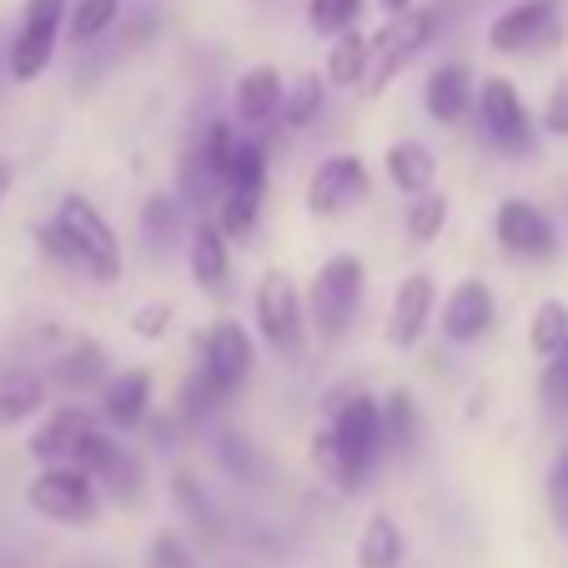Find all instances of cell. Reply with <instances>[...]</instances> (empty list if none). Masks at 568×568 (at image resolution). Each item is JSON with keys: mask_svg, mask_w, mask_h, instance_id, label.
Wrapping results in <instances>:
<instances>
[{"mask_svg": "<svg viewBox=\"0 0 568 568\" xmlns=\"http://www.w3.org/2000/svg\"><path fill=\"white\" fill-rule=\"evenodd\" d=\"M55 226H61V236L71 242L81 272H87L97 287H116L121 272H126V252H121V236H116V226L106 222V212H101L91 196L65 192L61 202H55Z\"/></svg>", "mask_w": 568, "mask_h": 568, "instance_id": "6da1fadb", "label": "cell"}, {"mask_svg": "<svg viewBox=\"0 0 568 568\" xmlns=\"http://www.w3.org/2000/svg\"><path fill=\"white\" fill-rule=\"evenodd\" d=\"M367 297V267L357 252H333L312 272V287H307V322L312 333L322 343H343L353 333L357 322V307Z\"/></svg>", "mask_w": 568, "mask_h": 568, "instance_id": "7a4b0ae2", "label": "cell"}, {"mask_svg": "<svg viewBox=\"0 0 568 568\" xmlns=\"http://www.w3.org/2000/svg\"><path fill=\"white\" fill-rule=\"evenodd\" d=\"M473 121H478V136L488 141L504 156H534L538 146V111L524 101V91L508 81V75H483L478 81V101H473Z\"/></svg>", "mask_w": 568, "mask_h": 568, "instance_id": "3957f363", "label": "cell"}, {"mask_svg": "<svg viewBox=\"0 0 568 568\" xmlns=\"http://www.w3.org/2000/svg\"><path fill=\"white\" fill-rule=\"evenodd\" d=\"M252 322L257 337L272 347L277 357H297L307 347V292H297V282L282 267H267L252 292Z\"/></svg>", "mask_w": 568, "mask_h": 568, "instance_id": "277c9868", "label": "cell"}, {"mask_svg": "<svg viewBox=\"0 0 568 568\" xmlns=\"http://www.w3.org/2000/svg\"><path fill=\"white\" fill-rule=\"evenodd\" d=\"M101 483L91 473L71 468V463H55V468H41L31 483H26V504L41 518L61 528H97L101 524Z\"/></svg>", "mask_w": 568, "mask_h": 568, "instance_id": "5b68a950", "label": "cell"}, {"mask_svg": "<svg viewBox=\"0 0 568 568\" xmlns=\"http://www.w3.org/2000/svg\"><path fill=\"white\" fill-rule=\"evenodd\" d=\"M65 11H71V0H26L11 55H6V71H11L16 87L41 81V75L51 71L55 45L65 41Z\"/></svg>", "mask_w": 568, "mask_h": 568, "instance_id": "8992f818", "label": "cell"}, {"mask_svg": "<svg viewBox=\"0 0 568 568\" xmlns=\"http://www.w3.org/2000/svg\"><path fill=\"white\" fill-rule=\"evenodd\" d=\"M433 36H438V11H423V6L408 16H393L383 31H373V71H367L363 97H383L397 75L428 51Z\"/></svg>", "mask_w": 568, "mask_h": 568, "instance_id": "52a82bcc", "label": "cell"}, {"mask_svg": "<svg viewBox=\"0 0 568 568\" xmlns=\"http://www.w3.org/2000/svg\"><path fill=\"white\" fill-rule=\"evenodd\" d=\"M252 367H257V337H252L242 322L222 317V322H212L206 333H196V373L222 397L242 393V387L252 383Z\"/></svg>", "mask_w": 568, "mask_h": 568, "instance_id": "ba28073f", "label": "cell"}, {"mask_svg": "<svg viewBox=\"0 0 568 568\" xmlns=\"http://www.w3.org/2000/svg\"><path fill=\"white\" fill-rule=\"evenodd\" d=\"M373 196V172H367V161L357 151H333V156H322L307 176V202L312 216H347Z\"/></svg>", "mask_w": 568, "mask_h": 568, "instance_id": "9c48e42d", "label": "cell"}, {"mask_svg": "<svg viewBox=\"0 0 568 568\" xmlns=\"http://www.w3.org/2000/svg\"><path fill=\"white\" fill-rule=\"evenodd\" d=\"M494 236H498V247H504V257H514V262H554L564 252L554 216L538 202H528V196H504L498 202Z\"/></svg>", "mask_w": 568, "mask_h": 568, "instance_id": "30bf717a", "label": "cell"}, {"mask_svg": "<svg viewBox=\"0 0 568 568\" xmlns=\"http://www.w3.org/2000/svg\"><path fill=\"white\" fill-rule=\"evenodd\" d=\"M564 31V11L558 0H514L488 21V51L498 55H534L558 41Z\"/></svg>", "mask_w": 568, "mask_h": 568, "instance_id": "8fae6325", "label": "cell"}, {"mask_svg": "<svg viewBox=\"0 0 568 568\" xmlns=\"http://www.w3.org/2000/svg\"><path fill=\"white\" fill-rule=\"evenodd\" d=\"M433 317H438V282H433V272H408L393 287V302H387V322H383L387 347L413 353L428 337Z\"/></svg>", "mask_w": 568, "mask_h": 568, "instance_id": "7c38bea8", "label": "cell"}, {"mask_svg": "<svg viewBox=\"0 0 568 568\" xmlns=\"http://www.w3.org/2000/svg\"><path fill=\"white\" fill-rule=\"evenodd\" d=\"M327 428L337 433V443H343V453L353 458V468L363 473H373V463H377V453L387 448V438H383V397H373V393H347V397H337L333 403V423Z\"/></svg>", "mask_w": 568, "mask_h": 568, "instance_id": "4fadbf2b", "label": "cell"}, {"mask_svg": "<svg viewBox=\"0 0 568 568\" xmlns=\"http://www.w3.org/2000/svg\"><path fill=\"white\" fill-rule=\"evenodd\" d=\"M443 337L453 347H473L498 327V292L483 277H463L453 282V292L443 297Z\"/></svg>", "mask_w": 568, "mask_h": 568, "instance_id": "5bb4252c", "label": "cell"}, {"mask_svg": "<svg viewBox=\"0 0 568 568\" xmlns=\"http://www.w3.org/2000/svg\"><path fill=\"white\" fill-rule=\"evenodd\" d=\"M478 101V75L468 61H438L423 81V111L433 126H463Z\"/></svg>", "mask_w": 568, "mask_h": 568, "instance_id": "9a60e30c", "label": "cell"}, {"mask_svg": "<svg viewBox=\"0 0 568 568\" xmlns=\"http://www.w3.org/2000/svg\"><path fill=\"white\" fill-rule=\"evenodd\" d=\"M282 101H287V81H282L277 65H247L232 87V121L236 131H262L282 116Z\"/></svg>", "mask_w": 568, "mask_h": 568, "instance_id": "2e32d148", "label": "cell"}, {"mask_svg": "<svg viewBox=\"0 0 568 568\" xmlns=\"http://www.w3.org/2000/svg\"><path fill=\"white\" fill-rule=\"evenodd\" d=\"M151 373L146 367H121L111 373V383L101 387V418L116 433H136L151 423Z\"/></svg>", "mask_w": 568, "mask_h": 568, "instance_id": "e0dca14e", "label": "cell"}, {"mask_svg": "<svg viewBox=\"0 0 568 568\" xmlns=\"http://www.w3.org/2000/svg\"><path fill=\"white\" fill-rule=\"evenodd\" d=\"M91 428H97V423H91V413L81 408V403H61V408H51L41 423H36L26 448H31V458L41 463V468H55V463H71L75 443L87 438Z\"/></svg>", "mask_w": 568, "mask_h": 568, "instance_id": "ac0fdd59", "label": "cell"}, {"mask_svg": "<svg viewBox=\"0 0 568 568\" xmlns=\"http://www.w3.org/2000/svg\"><path fill=\"white\" fill-rule=\"evenodd\" d=\"M383 176L397 196H408L413 202V196H423V192L438 186V151H433L428 141H413V136L393 141V146L383 151Z\"/></svg>", "mask_w": 568, "mask_h": 568, "instance_id": "d6986e66", "label": "cell"}, {"mask_svg": "<svg viewBox=\"0 0 568 568\" xmlns=\"http://www.w3.org/2000/svg\"><path fill=\"white\" fill-rule=\"evenodd\" d=\"M186 272L202 292H222L232 282V242L216 226V216H196L192 242H186Z\"/></svg>", "mask_w": 568, "mask_h": 568, "instance_id": "ffe728a7", "label": "cell"}, {"mask_svg": "<svg viewBox=\"0 0 568 568\" xmlns=\"http://www.w3.org/2000/svg\"><path fill=\"white\" fill-rule=\"evenodd\" d=\"M45 397H51V377L36 367H0V433L21 428L31 418H45Z\"/></svg>", "mask_w": 568, "mask_h": 568, "instance_id": "44dd1931", "label": "cell"}, {"mask_svg": "<svg viewBox=\"0 0 568 568\" xmlns=\"http://www.w3.org/2000/svg\"><path fill=\"white\" fill-rule=\"evenodd\" d=\"M45 377H51L55 387H65V393H91V387L111 383V357L97 337H75V343H65L61 353L51 357V373Z\"/></svg>", "mask_w": 568, "mask_h": 568, "instance_id": "7402d4cb", "label": "cell"}, {"mask_svg": "<svg viewBox=\"0 0 568 568\" xmlns=\"http://www.w3.org/2000/svg\"><path fill=\"white\" fill-rule=\"evenodd\" d=\"M141 242H146L151 257H166V252H176V247L192 242L182 196L176 192H151L146 202H141Z\"/></svg>", "mask_w": 568, "mask_h": 568, "instance_id": "603a6c76", "label": "cell"}, {"mask_svg": "<svg viewBox=\"0 0 568 568\" xmlns=\"http://www.w3.org/2000/svg\"><path fill=\"white\" fill-rule=\"evenodd\" d=\"M367 71H373V36L367 31H343L337 41H327L322 81H327L333 91H363Z\"/></svg>", "mask_w": 568, "mask_h": 568, "instance_id": "cb8c5ba5", "label": "cell"}, {"mask_svg": "<svg viewBox=\"0 0 568 568\" xmlns=\"http://www.w3.org/2000/svg\"><path fill=\"white\" fill-rule=\"evenodd\" d=\"M353 558L357 568H403V558H408V538H403V528H397L393 514H367L363 534H357L353 544Z\"/></svg>", "mask_w": 568, "mask_h": 568, "instance_id": "d4e9b609", "label": "cell"}, {"mask_svg": "<svg viewBox=\"0 0 568 568\" xmlns=\"http://www.w3.org/2000/svg\"><path fill=\"white\" fill-rule=\"evenodd\" d=\"M176 196H182L196 216H202L206 206H222V196H226V186L212 176V166H206V156H202L196 141H186L182 161H176Z\"/></svg>", "mask_w": 568, "mask_h": 568, "instance_id": "484cf974", "label": "cell"}, {"mask_svg": "<svg viewBox=\"0 0 568 568\" xmlns=\"http://www.w3.org/2000/svg\"><path fill=\"white\" fill-rule=\"evenodd\" d=\"M172 504H176V514L196 528V534L222 538V508L212 504V494L202 488V478H196V473H186V468L172 473Z\"/></svg>", "mask_w": 568, "mask_h": 568, "instance_id": "4316f807", "label": "cell"}, {"mask_svg": "<svg viewBox=\"0 0 568 568\" xmlns=\"http://www.w3.org/2000/svg\"><path fill=\"white\" fill-rule=\"evenodd\" d=\"M383 438H387V448H397V453H413L423 443V413L408 387L383 393Z\"/></svg>", "mask_w": 568, "mask_h": 568, "instance_id": "83f0119b", "label": "cell"}, {"mask_svg": "<svg viewBox=\"0 0 568 568\" xmlns=\"http://www.w3.org/2000/svg\"><path fill=\"white\" fill-rule=\"evenodd\" d=\"M262 206H267V186H226L216 206V226L226 232V242H247L262 222Z\"/></svg>", "mask_w": 568, "mask_h": 568, "instance_id": "f1b7e54d", "label": "cell"}, {"mask_svg": "<svg viewBox=\"0 0 568 568\" xmlns=\"http://www.w3.org/2000/svg\"><path fill=\"white\" fill-rule=\"evenodd\" d=\"M307 458H312V468H317L322 478L333 483L337 494H357V488H363V473L353 468V458L343 453V443H337L333 428L312 433V438H307Z\"/></svg>", "mask_w": 568, "mask_h": 568, "instance_id": "f546056e", "label": "cell"}, {"mask_svg": "<svg viewBox=\"0 0 568 568\" xmlns=\"http://www.w3.org/2000/svg\"><path fill=\"white\" fill-rule=\"evenodd\" d=\"M327 81L322 71H302L287 81V101H282V126L287 131H307L312 121H322V106H327Z\"/></svg>", "mask_w": 568, "mask_h": 568, "instance_id": "4dcf8cb0", "label": "cell"}, {"mask_svg": "<svg viewBox=\"0 0 568 568\" xmlns=\"http://www.w3.org/2000/svg\"><path fill=\"white\" fill-rule=\"evenodd\" d=\"M97 483H101V494H106L111 504L141 508V498H146V463H141L136 448H126V443H121V453L111 458V468L101 473Z\"/></svg>", "mask_w": 568, "mask_h": 568, "instance_id": "1f68e13d", "label": "cell"}, {"mask_svg": "<svg viewBox=\"0 0 568 568\" xmlns=\"http://www.w3.org/2000/svg\"><path fill=\"white\" fill-rule=\"evenodd\" d=\"M121 21V0H71L65 11V41L81 51V45H97L111 26Z\"/></svg>", "mask_w": 568, "mask_h": 568, "instance_id": "d6a6232c", "label": "cell"}, {"mask_svg": "<svg viewBox=\"0 0 568 568\" xmlns=\"http://www.w3.org/2000/svg\"><path fill=\"white\" fill-rule=\"evenodd\" d=\"M564 343H568V302L544 297L534 307V317H528V353H534L538 363H548V357H558Z\"/></svg>", "mask_w": 568, "mask_h": 568, "instance_id": "836d02e7", "label": "cell"}, {"mask_svg": "<svg viewBox=\"0 0 568 568\" xmlns=\"http://www.w3.org/2000/svg\"><path fill=\"white\" fill-rule=\"evenodd\" d=\"M448 216H453V202H448V192H423V196H413L408 206H403V232H408V242H418V247H428V242H438L443 236V226H448Z\"/></svg>", "mask_w": 568, "mask_h": 568, "instance_id": "e575fe53", "label": "cell"}, {"mask_svg": "<svg viewBox=\"0 0 568 568\" xmlns=\"http://www.w3.org/2000/svg\"><path fill=\"white\" fill-rule=\"evenodd\" d=\"M222 403H226V397L216 393L202 373H186V383L176 387V423H182V428H202V423L212 418Z\"/></svg>", "mask_w": 568, "mask_h": 568, "instance_id": "d590c367", "label": "cell"}, {"mask_svg": "<svg viewBox=\"0 0 568 568\" xmlns=\"http://www.w3.org/2000/svg\"><path fill=\"white\" fill-rule=\"evenodd\" d=\"M363 21V0H307V26L322 41H337L343 31H357Z\"/></svg>", "mask_w": 568, "mask_h": 568, "instance_id": "8d00e7d4", "label": "cell"}, {"mask_svg": "<svg viewBox=\"0 0 568 568\" xmlns=\"http://www.w3.org/2000/svg\"><path fill=\"white\" fill-rule=\"evenodd\" d=\"M216 458H222V468L242 483H262V473H267V463H262V453L252 448V438H242V433H232V428L216 438Z\"/></svg>", "mask_w": 568, "mask_h": 568, "instance_id": "74e56055", "label": "cell"}, {"mask_svg": "<svg viewBox=\"0 0 568 568\" xmlns=\"http://www.w3.org/2000/svg\"><path fill=\"white\" fill-rule=\"evenodd\" d=\"M236 141H242V131H236V121H212V126L196 136V146H202L206 166H212V176L226 186V172H232V156H236Z\"/></svg>", "mask_w": 568, "mask_h": 568, "instance_id": "f35d334b", "label": "cell"}, {"mask_svg": "<svg viewBox=\"0 0 568 568\" xmlns=\"http://www.w3.org/2000/svg\"><path fill=\"white\" fill-rule=\"evenodd\" d=\"M226 186H267V146L257 136L236 141L232 172H226Z\"/></svg>", "mask_w": 568, "mask_h": 568, "instance_id": "ab89813d", "label": "cell"}, {"mask_svg": "<svg viewBox=\"0 0 568 568\" xmlns=\"http://www.w3.org/2000/svg\"><path fill=\"white\" fill-rule=\"evenodd\" d=\"M121 453V443L111 438V433H101V428H91L87 438L75 443V453H71V468H81V473H91V478H101V473L111 468V458Z\"/></svg>", "mask_w": 568, "mask_h": 568, "instance_id": "60d3db41", "label": "cell"}, {"mask_svg": "<svg viewBox=\"0 0 568 568\" xmlns=\"http://www.w3.org/2000/svg\"><path fill=\"white\" fill-rule=\"evenodd\" d=\"M172 322H176L172 302H141V307L131 312V337H141V343H161V337L172 333Z\"/></svg>", "mask_w": 568, "mask_h": 568, "instance_id": "b9f144b4", "label": "cell"}, {"mask_svg": "<svg viewBox=\"0 0 568 568\" xmlns=\"http://www.w3.org/2000/svg\"><path fill=\"white\" fill-rule=\"evenodd\" d=\"M538 126H544V136L568 141V71L554 75V87H548L544 106H538Z\"/></svg>", "mask_w": 568, "mask_h": 568, "instance_id": "7bdbcfd3", "label": "cell"}, {"mask_svg": "<svg viewBox=\"0 0 568 568\" xmlns=\"http://www.w3.org/2000/svg\"><path fill=\"white\" fill-rule=\"evenodd\" d=\"M544 494H548V514H554V524L568 528V443L554 453V463H548Z\"/></svg>", "mask_w": 568, "mask_h": 568, "instance_id": "ee69618b", "label": "cell"}, {"mask_svg": "<svg viewBox=\"0 0 568 568\" xmlns=\"http://www.w3.org/2000/svg\"><path fill=\"white\" fill-rule=\"evenodd\" d=\"M538 393L554 413H568V343L558 347V357L544 363V377H538Z\"/></svg>", "mask_w": 568, "mask_h": 568, "instance_id": "f6af8a7d", "label": "cell"}, {"mask_svg": "<svg viewBox=\"0 0 568 568\" xmlns=\"http://www.w3.org/2000/svg\"><path fill=\"white\" fill-rule=\"evenodd\" d=\"M151 568H196L192 548H186V538L176 534V528H161L156 538H151Z\"/></svg>", "mask_w": 568, "mask_h": 568, "instance_id": "bcb514c9", "label": "cell"}, {"mask_svg": "<svg viewBox=\"0 0 568 568\" xmlns=\"http://www.w3.org/2000/svg\"><path fill=\"white\" fill-rule=\"evenodd\" d=\"M31 236H36V247H41V257H45V262H55V267H71V272H81V262H75L71 242H65V236H61V226H55V222L31 226Z\"/></svg>", "mask_w": 568, "mask_h": 568, "instance_id": "7dc6e473", "label": "cell"}, {"mask_svg": "<svg viewBox=\"0 0 568 568\" xmlns=\"http://www.w3.org/2000/svg\"><path fill=\"white\" fill-rule=\"evenodd\" d=\"M11 186H16V161H6V156H0V202L11 196Z\"/></svg>", "mask_w": 568, "mask_h": 568, "instance_id": "c3c4849f", "label": "cell"}, {"mask_svg": "<svg viewBox=\"0 0 568 568\" xmlns=\"http://www.w3.org/2000/svg\"><path fill=\"white\" fill-rule=\"evenodd\" d=\"M383 11H387V21H393V16H408V11H418V0H383Z\"/></svg>", "mask_w": 568, "mask_h": 568, "instance_id": "681fc988", "label": "cell"}]
</instances>
